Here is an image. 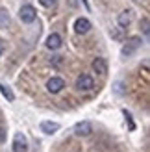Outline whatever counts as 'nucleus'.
Instances as JSON below:
<instances>
[{
	"mask_svg": "<svg viewBox=\"0 0 150 152\" xmlns=\"http://www.w3.org/2000/svg\"><path fill=\"white\" fill-rule=\"evenodd\" d=\"M141 45H143V39H141V35H132V37H128L126 39V43H124V47H122V56L124 58H130V56H133L135 52L141 48Z\"/></svg>",
	"mask_w": 150,
	"mask_h": 152,
	"instance_id": "obj_1",
	"label": "nucleus"
},
{
	"mask_svg": "<svg viewBox=\"0 0 150 152\" xmlns=\"http://www.w3.org/2000/svg\"><path fill=\"white\" fill-rule=\"evenodd\" d=\"M19 19L22 22H26V24H32V22L37 19V10H35L33 6H30V4L22 6L20 10H19Z\"/></svg>",
	"mask_w": 150,
	"mask_h": 152,
	"instance_id": "obj_2",
	"label": "nucleus"
},
{
	"mask_svg": "<svg viewBox=\"0 0 150 152\" xmlns=\"http://www.w3.org/2000/svg\"><path fill=\"white\" fill-rule=\"evenodd\" d=\"M93 87H95L93 76H89V74H80L78 78H76V89H78V91H84V93H87V91H93Z\"/></svg>",
	"mask_w": 150,
	"mask_h": 152,
	"instance_id": "obj_3",
	"label": "nucleus"
},
{
	"mask_svg": "<svg viewBox=\"0 0 150 152\" xmlns=\"http://www.w3.org/2000/svg\"><path fill=\"white\" fill-rule=\"evenodd\" d=\"M65 87V80L63 78H59V76H52V78L47 82V91L52 95H58V93H61Z\"/></svg>",
	"mask_w": 150,
	"mask_h": 152,
	"instance_id": "obj_4",
	"label": "nucleus"
},
{
	"mask_svg": "<svg viewBox=\"0 0 150 152\" xmlns=\"http://www.w3.org/2000/svg\"><path fill=\"white\" fill-rule=\"evenodd\" d=\"M13 152H28V139L22 132L13 135Z\"/></svg>",
	"mask_w": 150,
	"mask_h": 152,
	"instance_id": "obj_5",
	"label": "nucleus"
},
{
	"mask_svg": "<svg viewBox=\"0 0 150 152\" xmlns=\"http://www.w3.org/2000/svg\"><path fill=\"white\" fill-rule=\"evenodd\" d=\"M91 132H93V124L89 121H80V123L74 124V135H78V137H87V135H91Z\"/></svg>",
	"mask_w": 150,
	"mask_h": 152,
	"instance_id": "obj_6",
	"label": "nucleus"
},
{
	"mask_svg": "<svg viewBox=\"0 0 150 152\" xmlns=\"http://www.w3.org/2000/svg\"><path fill=\"white\" fill-rule=\"evenodd\" d=\"M89 30H91V20L85 19V17H78L74 20V32L78 35H85L89 34Z\"/></svg>",
	"mask_w": 150,
	"mask_h": 152,
	"instance_id": "obj_7",
	"label": "nucleus"
},
{
	"mask_svg": "<svg viewBox=\"0 0 150 152\" xmlns=\"http://www.w3.org/2000/svg\"><path fill=\"white\" fill-rule=\"evenodd\" d=\"M132 22H133V11H132V10H124V11L119 13V17H117V24L121 26V28H128Z\"/></svg>",
	"mask_w": 150,
	"mask_h": 152,
	"instance_id": "obj_8",
	"label": "nucleus"
},
{
	"mask_svg": "<svg viewBox=\"0 0 150 152\" xmlns=\"http://www.w3.org/2000/svg\"><path fill=\"white\" fill-rule=\"evenodd\" d=\"M91 67H93V71L96 74H100V76H106L108 74V61H106V58H95Z\"/></svg>",
	"mask_w": 150,
	"mask_h": 152,
	"instance_id": "obj_9",
	"label": "nucleus"
},
{
	"mask_svg": "<svg viewBox=\"0 0 150 152\" xmlns=\"http://www.w3.org/2000/svg\"><path fill=\"white\" fill-rule=\"evenodd\" d=\"M41 132L47 134V135H54L58 130H59V123H56V121H43L41 123Z\"/></svg>",
	"mask_w": 150,
	"mask_h": 152,
	"instance_id": "obj_10",
	"label": "nucleus"
},
{
	"mask_svg": "<svg viewBox=\"0 0 150 152\" xmlns=\"http://www.w3.org/2000/svg\"><path fill=\"white\" fill-rule=\"evenodd\" d=\"M61 35H59V34H50L48 37H47V43H44V45H47V48L48 50H58V48H61Z\"/></svg>",
	"mask_w": 150,
	"mask_h": 152,
	"instance_id": "obj_11",
	"label": "nucleus"
},
{
	"mask_svg": "<svg viewBox=\"0 0 150 152\" xmlns=\"http://www.w3.org/2000/svg\"><path fill=\"white\" fill-rule=\"evenodd\" d=\"M11 24V17H9V11L4 10V7H0V28L2 30H7Z\"/></svg>",
	"mask_w": 150,
	"mask_h": 152,
	"instance_id": "obj_12",
	"label": "nucleus"
},
{
	"mask_svg": "<svg viewBox=\"0 0 150 152\" xmlns=\"http://www.w3.org/2000/svg\"><path fill=\"white\" fill-rule=\"evenodd\" d=\"M124 30H126V28H121V26H117V28H111V30H109V35L113 37V39H117V41H124V39H126V34H124Z\"/></svg>",
	"mask_w": 150,
	"mask_h": 152,
	"instance_id": "obj_13",
	"label": "nucleus"
},
{
	"mask_svg": "<svg viewBox=\"0 0 150 152\" xmlns=\"http://www.w3.org/2000/svg\"><path fill=\"white\" fill-rule=\"evenodd\" d=\"M0 91H2V95L7 98V102H13L15 100V95H13V91L7 87V86H0Z\"/></svg>",
	"mask_w": 150,
	"mask_h": 152,
	"instance_id": "obj_14",
	"label": "nucleus"
},
{
	"mask_svg": "<svg viewBox=\"0 0 150 152\" xmlns=\"http://www.w3.org/2000/svg\"><path fill=\"white\" fill-rule=\"evenodd\" d=\"M113 91H115L117 95H124V93H126V86H124L122 82H117L115 87H113Z\"/></svg>",
	"mask_w": 150,
	"mask_h": 152,
	"instance_id": "obj_15",
	"label": "nucleus"
},
{
	"mask_svg": "<svg viewBox=\"0 0 150 152\" xmlns=\"http://www.w3.org/2000/svg\"><path fill=\"white\" fill-rule=\"evenodd\" d=\"M39 4L43 7H56L58 6V0H39Z\"/></svg>",
	"mask_w": 150,
	"mask_h": 152,
	"instance_id": "obj_16",
	"label": "nucleus"
},
{
	"mask_svg": "<svg viewBox=\"0 0 150 152\" xmlns=\"http://www.w3.org/2000/svg\"><path fill=\"white\" fill-rule=\"evenodd\" d=\"M124 113V117H126V121H128V124H130V130H135V124H133V121H132V113L130 111H122Z\"/></svg>",
	"mask_w": 150,
	"mask_h": 152,
	"instance_id": "obj_17",
	"label": "nucleus"
},
{
	"mask_svg": "<svg viewBox=\"0 0 150 152\" xmlns=\"http://www.w3.org/2000/svg\"><path fill=\"white\" fill-rule=\"evenodd\" d=\"M141 24H143V32H145V35H148V32H150V30H148V19L145 17L143 20H141Z\"/></svg>",
	"mask_w": 150,
	"mask_h": 152,
	"instance_id": "obj_18",
	"label": "nucleus"
},
{
	"mask_svg": "<svg viewBox=\"0 0 150 152\" xmlns=\"http://www.w3.org/2000/svg\"><path fill=\"white\" fill-rule=\"evenodd\" d=\"M4 50H6V43H4V39L0 37V56L4 54Z\"/></svg>",
	"mask_w": 150,
	"mask_h": 152,
	"instance_id": "obj_19",
	"label": "nucleus"
},
{
	"mask_svg": "<svg viewBox=\"0 0 150 152\" xmlns=\"http://www.w3.org/2000/svg\"><path fill=\"white\" fill-rule=\"evenodd\" d=\"M4 139H6V130L0 128V143H4Z\"/></svg>",
	"mask_w": 150,
	"mask_h": 152,
	"instance_id": "obj_20",
	"label": "nucleus"
},
{
	"mask_svg": "<svg viewBox=\"0 0 150 152\" xmlns=\"http://www.w3.org/2000/svg\"><path fill=\"white\" fill-rule=\"evenodd\" d=\"M82 2H84V4H85V7H89V4H87V0H82Z\"/></svg>",
	"mask_w": 150,
	"mask_h": 152,
	"instance_id": "obj_21",
	"label": "nucleus"
}]
</instances>
